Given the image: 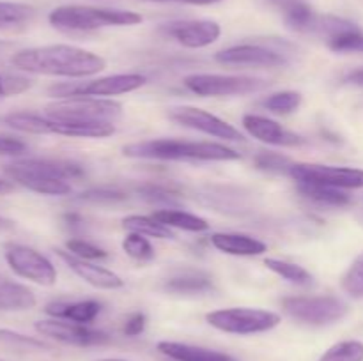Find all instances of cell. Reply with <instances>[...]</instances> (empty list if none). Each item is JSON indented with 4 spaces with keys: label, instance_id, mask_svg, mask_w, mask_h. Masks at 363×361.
I'll use <instances>...</instances> for the list:
<instances>
[{
    "label": "cell",
    "instance_id": "cell-19",
    "mask_svg": "<svg viewBox=\"0 0 363 361\" xmlns=\"http://www.w3.org/2000/svg\"><path fill=\"white\" fill-rule=\"evenodd\" d=\"M103 306L98 301H74V303H57L46 304L45 311L52 315L53 319H62V321L78 322V324H91L99 314H101Z\"/></svg>",
    "mask_w": 363,
    "mask_h": 361
},
{
    "label": "cell",
    "instance_id": "cell-28",
    "mask_svg": "<svg viewBox=\"0 0 363 361\" xmlns=\"http://www.w3.org/2000/svg\"><path fill=\"white\" fill-rule=\"evenodd\" d=\"M266 268L272 269L273 273H277L279 276L286 278L287 282L296 283V285H311L312 283V275L301 265L293 264V262L280 260V258H266L264 260Z\"/></svg>",
    "mask_w": 363,
    "mask_h": 361
},
{
    "label": "cell",
    "instance_id": "cell-9",
    "mask_svg": "<svg viewBox=\"0 0 363 361\" xmlns=\"http://www.w3.org/2000/svg\"><path fill=\"white\" fill-rule=\"evenodd\" d=\"M4 258L14 275L30 280L43 287H52L57 282L55 265L43 253L20 243L4 244Z\"/></svg>",
    "mask_w": 363,
    "mask_h": 361
},
{
    "label": "cell",
    "instance_id": "cell-48",
    "mask_svg": "<svg viewBox=\"0 0 363 361\" xmlns=\"http://www.w3.org/2000/svg\"><path fill=\"white\" fill-rule=\"evenodd\" d=\"M101 361H126V360H101Z\"/></svg>",
    "mask_w": 363,
    "mask_h": 361
},
{
    "label": "cell",
    "instance_id": "cell-22",
    "mask_svg": "<svg viewBox=\"0 0 363 361\" xmlns=\"http://www.w3.org/2000/svg\"><path fill=\"white\" fill-rule=\"evenodd\" d=\"M34 292L21 283L0 275V311H23L35 306Z\"/></svg>",
    "mask_w": 363,
    "mask_h": 361
},
{
    "label": "cell",
    "instance_id": "cell-30",
    "mask_svg": "<svg viewBox=\"0 0 363 361\" xmlns=\"http://www.w3.org/2000/svg\"><path fill=\"white\" fill-rule=\"evenodd\" d=\"M286 23L287 27L293 28L296 32H311L312 25L318 14L312 11V7L307 2H300L294 7H291L289 11H286Z\"/></svg>",
    "mask_w": 363,
    "mask_h": 361
},
{
    "label": "cell",
    "instance_id": "cell-37",
    "mask_svg": "<svg viewBox=\"0 0 363 361\" xmlns=\"http://www.w3.org/2000/svg\"><path fill=\"white\" fill-rule=\"evenodd\" d=\"M32 81L28 78L16 76V74H0V99L9 98V96H16L30 88Z\"/></svg>",
    "mask_w": 363,
    "mask_h": 361
},
{
    "label": "cell",
    "instance_id": "cell-44",
    "mask_svg": "<svg viewBox=\"0 0 363 361\" xmlns=\"http://www.w3.org/2000/svg\"><path fill=\"white\" fill-rule=\"evenodd\" d=\"M344 81L351 85H357V87H363V67L362 69L351 71V73L344 78Z\"/></svg>",
    "mask_w": 363,
    "mask_h": 361
},
{
    "label": "cell",
    "instance_id": "cell-41",
    "mask_svg": "<svg viewBox=\"0 0 363 361\" xmlns=\"http://www.w3.org/2000/svg\"><path fill=\"white\" fill-rule=\"evenodd\" d=\"M27 144L21 142L20 138L14 137H6V134H0V154L4 156H21L27 152Z\"/></svg>",
    "mask_w": 363,
    "mask_h": 361
},
{
    "label": "cell",
    "instance_id": "cell-25",
    "mask_svg": "<svg viewBox=\"0 0 363 361\" xmlns=\"http://www.w3.org/2000/svg\"><path fill=\"white\" fill-rule=\"evenodd\" d=\"M298 191L308 200H314L321 205H332V207H342L351 202V197L346 191L339 188L325 186L315 183H298Z\"/></svg>",
    "mask_w": 363,
    "mask_h": 361
},
{
    "label": "cell",
    "instance_id": "cell-8",
    "mask_svg": "<svg viewBox=\"0 0 363 361\" xmlns=\"http://www.w3.org/2000/svg\"><path fill=\"white\" fill-rule=\"evenodd\" d=\"M145 76L137 73L113 74V76L98 78L92 81H80V84H57L48 88L53 98H87V96H117L126 92L137 91L145 84Z\"/></svg>",
    "mask_w": 363,
    "mask_h": 361
},
{
    "label": "cell",
    "instance_id": "cell-23",
    "mask_svg": "<svg viewBox=\"0 0 363 361\" xmlns=\"http://www.w3.org/2000/svg\"><path fill=\"white\" fill-rule=\"evenodd\" d=\"M213 287V280L208 273L195 271V269H186L170 276L165 282L163 289L174 294H201L206 292Z\"/></svg>",
    "mask_w": 363,
    "mask_h": 361
},
{
    "label": "cell",
    "instance_id": "cell-34",
    "mask_svg": "<svg viewBox=\"0 0 363 361\" xmlns=\"http://www.w3.org/2000/svg\"><path fill=\"white\" fill-rule=\"evenodd\" d=\"M259 170L269 173H289L293 161L287 156L277 154V152H259L254 159Z\"/></svg>",
    "mask_w": 363,
    "mask_h": 361
},
{
    "label": "cell",
    "instance_id": "cell-43",
    "mask_svg": "<svg viewBox=\"0 0 363 361\" xmlns=\"http://www.w3.org/2000/svg\"><path fill=\"white\" fill-rule=\"evenodd\" d=\"M147 2H177V4H191V6H211L222 0H147Z\"/></svg>",
    "mask_w": 363,
    "mask_h": 361
},
{
    "label": "cell",
    "instance_id": "cell-3",
    "mask_svg": "<svg viewBox=\"0 0 363 361\" xmlns=\"http://www.w3.org/2000/svg\"><path fill=\"white\" fill-rule=\"evenodd\" d=\"M128 158L165 159V161H233L241 154L234 149L211 142H186L172 138H158L130 144L123 147Z\"/></svg>",
    "mask_w": 363,
    "mask_h": 361
},
{
    "label": "cell",
    "instance_id": "cell-10",
    "mask_svg": "<svg viewBox=\"0 0 363 361\" xmlns=\"http://www.w3.org/2000/svg\"><path fill=\"white\" fill-rule=\"evenodd\" d=\"M284 310L296 321L311 326H328L347 314V304L333 296L286 297Z\"/></svg>",
    "mask_w": 363,
    "mask_h": 361
},
{
    "label": "cell",
    "instance_id": "cell-42",
    "mask_svg": "<svg viewBox=\"0 0 363 361\" xmlns=\"http://www.w3.org/2000/svg\"><path fill=\"white\" fill-rule=\"evenodd\" d=\"M145 322H147V319H145L144 314H140V311L131 314L130 317L126 319V322H124V328H123L124 335L126 336L140 335V333L145 329Z\"/></svg>",
    "mask_w": 363,
    "mask_h": 361
},
{
    "label": "cell",
    "instance_id": "cell-2",
    "mask_svg": "<svg viewBox=\"0 0 363 361\" xmlns=\"http://www.w3.org/2000/svg\"><path fill=\"white\" fill-rule=\"evenodd\" d=\"M6 176L18 186L27 188L39 195H69L71 186L67 180L77 179L84 173L80 165L71 161H53V159H20L9 163L4 168Z\"/></svg>",
    "mask_w": 363,
    "mask_h": 361
},
{
    "label": "cell",
    "instance_id": "cell-17",
    "mask_svg": "<svg viewBox=\"0 0 363 361\" xmlns=\"http://www.w3.org/2000/svg\"><path fill=\"white\" fill-rule=\"evenodd\" d=\"M243 127L248 131L250 137L257 138L264 144L277 145V147H300L307 142L300 134L286 130L282 124L275 122L268 117L254 115V113H248V115L243 117Z\"/></svg>",
    "mask_w": 363,
    "mask_h": 361
},
{
    "label": "cell",
    "instance_id": "cell-32",
    "mask_svg": "<svg viewBox=\"0 0 363 361\" xmlns=\"http://www.w3.org/2000/svg\"><path fill=\"white\" fill-rule=\"evenodd\" d=\"M0 343L9 347H16V349H27V350H50L52 347L48 343L41 342L32 336L21 335V333L11 331V329H0Z\"/></svg>",
    "mask_w": 363,
    "mask_h": 361
},
{
    "label": "cell",
    "instance_id": "cell-38",
    "mask_svg": "<svg viewBox=\"0 0 363 361\" xmlns=\"http://www.w3.org/2000/svg\"><path fill=\"white\" fill-rule=\"evenodd\" d=\"M328 46L333 52H363V34L362 30L350 32L328 41Z\"/></svg>",
    "mask_w": 363,
    "mask_h": 361
},
{
    "label": "cell",
    "instance_id": "cell-7",
    "mask_svg": "<svg viewBox=\"0 0 363 361\" xmlns=\"http://www.w3.org/2000/svg\"><path fill=\"white\" fill-rule=\"evenodd\" d=\"M213 328L230 335L264 333L280 324V315L261 308H223L206 315Z\"/></svg>",
    "mask_w": 363,
    "mask_h": 361
},
{
    "label": "cell",
    "instance_id": "cell-40",
    "mask_svg": "<svg viewBox=\"0 0 363 361\" xmlns=\"http://www.w3.org/2000/svg\"><path fill=\"white\" fill-rule=\"evenodd\" d=\"M138 193L149 202H155V204H176V195L172 191L165 190L162 186H152V184H147V186L138 188Z\"/></svg>",
    "mask_w": 363,
    "mask_h": 361
},
{
    "label": "cell",
    "instance_id": "cell-12",
    "mask_svg": "<svg viewBox=\"0 0 363 361\" xmlns=\"http://www.w3.org/2000/svg\"><path fill=\"white\" fill-rule=\"evenodd\" d=\"M289 176L296 183H315L339 190L363 188V170L350 166H330L318 163H293Z\"/></svg>",
    "mask_w": 363,
    "mask_h": 361
},
{
    "label": "cell",
    "instance_id": "cell-5",
    "mask_svg": "<svg viewBox=\"0 0 363 361\" xmlns=\"http://www.w3.org/2000/svg\"><path fill=\"white\" fill-rule=\"evenodd\" d=\"M2 122L6 126L13 127V130L30 134H62V137L78 138H105L113 134V131H116L113 124L110 122H73V120H60L30 112L7 113L2 119Z\"/></svg>",
    "mask_w": 363,
    "mask_h": 361
},
{
    "label": "cell",
    "instance_id": "cell-33",
    "mask_svg": "<svg viewBox=\"0 0 363 361\" xmlns=\"http://www.w3.org/2000/svg\"><path fill=\"white\" fill-rule=\"evenodd\" d=\"M123 250L130 255L131 258H137V260H151L155 257V248L151 246L145 236L140 234L131 232L130 236L124 237L123 241Z\"/></svg>",
    "mask_w": 363,
    "mask_h": 361
},
{
    "label": "cell",
    "instance_id": "cell-36",
    "mask_svg": "<svg viewBox=\"0 0 363 361\" xmlns=\"http://www.w3.org/2000/svg\"><path fill=\"white\" fill-rule=\"evenodd\" d=\"M77 200L89 202V204H116V202L126 200V195H124L123 191L99 188V190L84 191V193L78 195Z\"/></svg>",
    "mask_w": 363,
    "mask_h": 361
},
{
    "label": "cell",
    "instance_id": "cell-47",
    "mask_svg": "<svg viewBox=\"0 0 363 361\" xmlns=\"http://www.w3.org/2000/svg\"><path fill=\"white\" fill-rule=\"evenodd\" d=\"M13 222H11V219H7V218H2V216H0V230H9V229H13Z\"/></svg>",
    "mask_w": 363,
    "mask_h": 361
},
{
    "label": "cell",
    "instance_id": "cell-35",
    "mask_svg": "<svg viewBox=\"0 0 363 361\" xmlns=\"http://www.w3.org/2000/svg\"><path fill=\"white\" fill-rule=\"evenodd\" d=\"M340 285L351 297H363V253L344 273Z\"/></svg>",
    "mask_w": 363,
    "mask_h": 361
},
{
    "label": "cell",
    "instance_id": "cell-15",
    "mask_svg": "<svg viewBox=\"0 0 363 361\" xmlns=\"http://www.w3.org/2000/svg\"><path fill=\"white\" fill-rule=\"evenodd\" d=\"M163 32L186 48H204L220 38L222 28L211 20H184L167 23Z\"/></svg>",
    "mask_w": 363,
    "mask_h": 361
},
{
    "label": "cell",
    "instance_id": "cell-46",
    "mask_svg": "<svg viewBox=\"0 0 363 361\" xmlns=\"http://www.w3.org/2000/svg\"><path fill=\"white\" fill-rule=\"evenodd\" d=\"M16 190V184L13 180H7V179H0V195H9Z\"/></svg>",
    "mask_w": 363,
    "mask_h": 361
},
{
    "label": "cell",
    "instance_id": "cell-21",
    "mask_svg": "<svg viewBox=\"0 0 363 361\" xmlns=\"http://www.w3.org/2000/svg\"><path fill=\"white\" fill-rule=\"evenodd\" d=\"M158 350L174 361H236L233 356L220 350L181 342H160Z\"/></svg>",
    "mask_w": 363,
    "mask_h": 361
},
{
    "label": "cell",
    "instance_id": "cell-14",
    "mask_svg": "<svg viewBox=\"0 0 363 361\" xmlns=\"http://www.w3.org/2000/svg\"><path fill=\"white\" fill-rule=\"evenodd\" d=\"M169 117L174 122L181 124L190 130L201 131V133L211 134V137L222 138L227 142H243L245 137L233 126L220 117L206 112V110L195 108V106H174L169 110Z\"/></svg>",
    "mask_w": 363,
    "mask_h": 361
},
{
    "label": "cell",
    "instance_id": "cell-11",
    "mask_svg": "<svg viewBox=\"0 0 363 361\" xmlns=\"http://www.w3.org/2000/svg\"><path fill=\"white\" fill-rule=\"evenodd\" d=\"M184 85L188 91L197 96H241L250 94V92L262 91L268 85V81L262 78L252 76H233V74H190L184 78Z\"/></svg>",
    "mask_w": 363,
    "mask_h": 361
},
{
    "label": "cell",
    "instance_id": "cell-18",
    "mask_svg": "<svg viewBox=\"0 0 363 361\" xmlns=\"http://www.w3.org/2000/svg\"><path fill=\"white\" fill-rule=\"evenodd\" d=\"M57 255L66 262L67 268H69L74 275L80 276L82 280H85L89 285L96 287V289L113 290V289H121V287L124 285V280L121 278L119 275H116L113 271H110V269L91 264L89 260L77 257V255L69 253V251L57 250Z\"/></svg>",
    "mask_w": 363,
    "mask_h": 361
},
{
    "label": "cell",
    "instance_id": "cell-29",
    "mask_svg": "<svg viewBox=\"0 0 363 361\" xmlns=\"http://www.w3.org/2000/svg\"><path fill=\"white\" fill-rule=\"evenodd\" d=\"M319 361H363V343L346 340L330 347Z\"/></svg>",
    "mask_w": 363,
    "mask_h": 361
},
{
    "label": "cell",
    "instance_id": "cell-45",
    "mask_svg": "<svg viewBox=\"0 0 363 361\" xmlns=\"http://www.w3.org/2000/svg\"><path fill=\"white\" fill-rule=\"evenodd\" d=\"M269 2H272L273 6H277L279 9H282L284 13H286V11H289L291 7H294L296 4L303 2V0H269Z\"/></svg>",
    "mask_w": 363,
    "mask_h": 361
},
{
    "label": "cell",
    "instance_id": "cell-16",
    "mask_svg": "<svg viewBox=\"0 0 363 361\" xmlns=\"http://www.w3.org/2000/svg\"><path fill=\"white\" fill-rule=\"evenodd\" d=\"M215 59L222 64H234V66L279 67L286 64V57L282 53L261 45L230 46L216 53Z\"/></svg>",
    "mask_w": 363,
    "mask_h": 361
},
{
    "label": "cell",
    "instance_id": "cell-13",
    "mask_svg": "<svg viewBox=\"0 0 363 361\" xmlns=\"http://www.w3.org/2000/svg\"><path fill=\"white\" fill-rule=\"evenodd\" d=\"M35 331L41 333L46 338H52L55 342L66 343L74 347H94L105 345L110 342L108 333L101 329H92L87 324H78V322L62 321V319H46L38 321L34 324Z\"/></svg>",
    "mask_w": 363,
    "mask_h": 361
},
{
    "label": "cell",
    "instance_id": "cell-31",
    "mask_svg": "<svg viewBox=\"0 0 363 361\" xmlns=\"http://www.w3.org/2000/svg\"><path fill=\"white\" fill-rule=\"evenodd\" d=\"M301 105V94L294 91L275 92L262 101V106L275 113H291Z\"/></svg>",
    "mask_w": 363,
    "mask_h": 361
},
{
    "label": "cell",
    "instance_id": "cell-4",
    "mask_svg": "<svg viewBox=\"0 0 363 361\" xmlns=\"http://www.w3.org/2000/svg\"><path fill=\"white\" fill-rule=\"evenodd\" d=\"M48 21L52 27L64 32H91L103 27H130L142 21L135 11L108 9L92 6H60L50 13Z\"/></svg>",
    "mask_w": 363,
    "mask_h": 361
},
{
    "label": "cell",
    "instance_id": "cell-1",
    "mask_svg": "<svg viewBox=\"0 0 363 361\" xmlns=\"http://www.w3.org/2000/svg\"><path fill=\"white\" fill-rule=\"evenodd\" d=\"M11 62L25 73L66 78L92 76L106 66L103 57L69 45H48L20 50L14 53Z\"/></svg>",
    "mask_w": 363,
    "mask_h": 361
},
{
    "label": "cell",
    "instance_id": "cell-20",
    "mask_svg": "<svg viewBox=\"0 0 363 361\" xmlns=\"http://www.w3.org/2000/svg\"><path fill=\"white\" fill-rule=\"evenodd\" d=\"M211 244L216 250L240 257H255L266 251V244L247 234H227L216 232L211 236Z\"/></svg>",
    "mask_w": 363,
    "mask_h": 361
},
{
    "label": "cell",
    "instance_id": "cell-24",
    "mask_svg": "<svg viewBox=\"0 0 363 361\" xmlns=\"http://www.w3.org/2000/svg\"><path fill=\"white\" fill-rule=\"evenodd\" d=\"M152 218L162 223V225L169 227V229H181L188 230V232H204V230L209 229V223L201 216L176 211V209H160L152 214Z\"/></svg>",
    "mask_w": 363,
    "mask_h": 361
},
{
    "label": "cell",
    "instance_id": "cell-26",
    "mask_svg": "<svg viewBox=\"0 0 363 361\" xmlns=\"http://www.w3.org/2000/svg\"><path fill=\"white\" fill-rule=\"evenodd\" d=\"M123 227L126 230H130V232L140 234V236L145 237H156V239H174V237H176L169 227L156 222L152 216H126V218L123 219Z\"/></svg>",
    "mask_w": 363,
    "mask_h": 361
},
{
    "label": "cell",
    "instance_id": "cell-27",
    "mask_svg": "<svg viewBox=\"0 0 363 361\" xmlns=\"http://www.w3.org/2000/svg\"><path fill=\"white\" fill-rule=\"evenodd\" d=\"M34 13V7L27 6V4L0 0V30L27 23V21L32 20Z\"/></svg>",
    "mask_w": 363,
    "mask_h": 361
},
{
    "label": "cell",
    "instance_id": "cell-6",
    "mask_svg": "<svg viewBox=\"0 0 363 361\" xmlns=\"http://www.w3.org/2000/svg\"><path fill=\"white\" fill-rule=\"evenodd\" d=\"M45 115L73 122L113 124L123 115V105L112 99L99 98H69L46 106Z\"/></svg>",
    "mask_w": 363,
    "mask_h": 361
},
{
    "label": "cell",
    "instance_id": "cell-39",
    "mask_svg": "<svg viewBox=\"0 0 363 361\" xmlns=\"http://www.w3.org/2000/svg\"><path fill=\"white\" fill-rule=\"evenodd\" d=\"M66 248L69 253L77 255V257L85 258V260H94V258H105L106 251L101 248L94 246V244L87 243L82 239H71L66 243Z\"/></svg>",
    "mask_w": 363,
    "mask_h": 361
}]
</instances>
